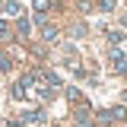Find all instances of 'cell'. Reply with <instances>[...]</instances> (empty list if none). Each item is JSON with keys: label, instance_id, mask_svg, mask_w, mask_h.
Masks as SVG:
<instances>
[{"label": "cell", "instance_id": "cell-13", "mask_svg": "<svg viewBox=\"0 0 127 127\" xmlns=\"http://www.w3.org/2000/svg\"><path fill=\"white\" fill-rule=\"evenodd\" d=\"M124 102H127V92H124Z\"/></svg>", "mask_w": 127, "mask_h": 127}, {"label": "cell", "instance_id": "cell-11", "mask_svg": "<svg viewBox=\"0 0 127 127\" xmlns=\"http://www.w3.org/2000/svg\"><path fill=\"white\" fill-rule=\"evenodd\" d=\"M67 98H70V102H79V89H73V86H70V89H67Z\"/></svg>", "mask_w": 127, "mask_h": 127}, {"label": "cell", "instance_id": "cell-2", "mask_svg": "<svg viewBox=\"0 0 127 127\" xmlns=\"http://www.w3.org/2000/svg\"><path fill=\"white\" fill-rule=\"evenodd\" d=\"M41 38H45L48 45L61 41V32H57V26H51V22H45V26H41Z\"/></svg>", "mask_w": 127, "mask_h": 127}, {"label": "cell", "instance_id": "cell-4", "mask_svg": "<svg viewBox=\"0 0 127 127\" xmlns=\"http://www.w3.org/2000/svg\"><path fill=\"white\" fill-rule=\"evenodd\" d=\"M76 127H95V121H92V114L86 108H79L76 111Z\"/></svg>", "mask_w": 127, "mask_h": 127}, {"label": "cell", "instance_id": "cell-12", "mask_svg": "<svg viewBox=\"0 0 127 127\" xmlns=\"http://www.w3.org/2000/svg\"><path fill=\"white\" fill-rule=\"evenodd\" d=\"M0 35H3V38H6V35H10V26H6V22H3V19H0Z\"/></svg>", "mask_w": 127, "mask_h": 127}, {"label": "cell", "instance_id": "cell-7", "mask_svg": "<svg viewBox=\"0 0 127 127\" xmlns=\"http://www.w3.org/2000/svg\"><path fill=\"white\" fill-rule=\"evenodd\" d=\"M111 121H127V108L124 105H114L111 108Z\"/></svg>", "mask_w": 127, "mask_h": 127}, {"label": "cell", "instance_id": "cell-9", "mask_svg": "<svg viewBox=\"0 0 127 127\" xmlns=\"http://www.w3.org/2000/svg\"><path fill=\"white\" fill-rule=\"evenodd\" d=\"M10 67H13V64H10V54L0 51V70H10Z\"/></svg>", "mask_w": 127, "mask_h": 127}, {"label": "cell", "instance_id": "cell-3", "mask_svg": "<svg viewBox=\"0 0 127 127\" xmlns=\"http://www.w3.org/2000/svg\"><path fill=\"white\" fill-rule=\"evenodd\" d=\"M3 13L10 16V19H19V16H22V6H19L16 0H6V3H3Z\"/></svg>", "mask_w": 127, "mask_h": 127}, {"label": "cell", "instance_id": "cell-6", "mask_svg": "<svg viewBox=\"0 0 127 127\" xmlns=\"http://www.w3.org/2000/svg\"><path fill=\"white\" fill-rule=\"evenodd\" d=\"M22 121H26V124H45V111H29Z\"/></svg>", "mask_w": 127, "mask_h": 127}, {"label": "cell", "instance_id": "cell-5", "mask_svg": "<svg viewBox=\"0 0 127 127\" xmlns=\"http://www.w3.org/2000/svg\"><path fill=\"white\" fill-rule=\"evenodd\" d=\"M16 32H19L22 38H29V35H32V22L26 19V16H19V22H16Z\"/></svg>", "mask_w": 127, "mask_h": 127}, {"label": "cell", "instance_id": "cell-8", "mask_svg": "<svg viewBox=\"0 0 127 127\" xmlns=\"http://www.w3.org/2000/svg\"><path fill=\"white\" fill-rule=\"evenodd\" d=\"M95 121H98V124H111V108H102L95 114Z\"/></svg>", "mask_w": 127, "mask_h": 127}, {"label": "cell", "instance_id": "cell-10", "mask_svg": "<svg viewBox=\"0 0 127 127\" xmlns=\"http://www.w3.org/2000/svg\"><path fill=\"white\" fill-rule=\"evenodd\" d=\"M108 38H111V45H118V41H124V32H108Z\"/></svg>", "mask_w": 127, "mask_h": 127}, {"label": "cell", "instance_id": "cell-1", "mask_svg": "<svg viewBox=\"0 0 127 127\" xmlns=\"http://www.w3.org/2000/svg\"><path fill=\"white\" fill-rule=\"evenodd\" d=\"M111 67H114V73H127V57H124V51L111 48Z\"/></svg>", "mask_w": 127, "mask_h": 127}]
</instances>
